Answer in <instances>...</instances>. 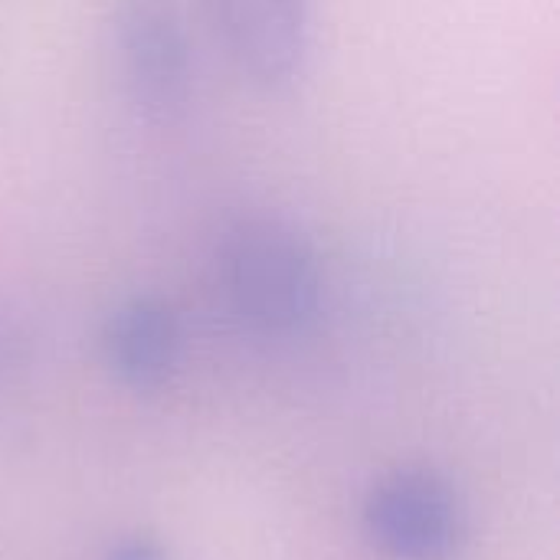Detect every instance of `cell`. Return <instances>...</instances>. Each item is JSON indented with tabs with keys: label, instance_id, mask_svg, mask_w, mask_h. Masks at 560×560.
<instances>
[{
	"label": "cell",
	"instance_id": "7a4b0ae2",
	"mask_svg": "<svg viewBox=\"0 0 560 560\" xmlns=\"http://www.w3.org/2000/svg\"><path fill=\"white\" fill-rule=\"evenodd\" d=\"M121 98L148 125H177L194 102L197 62L177 10L164 0H118L105 26Z\"/></svg>",
	"mask_w": 560,
	"mask_h": 560
},
{
	"label": "cell",
	"instance_id": "277c9868",
	"mask_svg": "<svg viewBox=\"0 0 560 560\" xmlns=\"http://www.w3.org/2000/svg\"><path fill=\"white\" fill-rule=\"evenodd\" d=\"M364 528L387 558L450 560L466 538V512L443 476L397 469L368 492Z\"/></svg>",
	"mask_w": 560,
	"mask_h": 560
},
{
	"label": "cell",
	"instance_id": "6da1fadb",
	"mask_svg": "<svg viewBox=\"0 0 560 560\" xmlns=\"http://www.w3.org/2000/svg\"><path fill=\"white\" fill-rule=\"evenodd\" d=\"M213 282L230 318L259 338L308 331L325 302V269L315 243L289 217L240 210L213 240Z\"/></svg>",
	"mask_w": 560,
	"mask_h": 560
},
{
	"label": "cell",
	"instance_id": "3957f363",
	"mask_svg": "<svg viewBox=\"0 0 560 560\" xmlns=\"http://www.w3.org/2000/svg\"><path fill=\"white\" fill-rule=\"evenodd\" d=\"M233 69L262 92H285L312 52V0H197Z\"/></svg>",
	"mask_w": 560,
	"mask_h": 560
},
{
	"label": "cell",
	"instance_id": "8992f818",
	"mask_svg": "<svg viewBox=\"0 0 560 560\" xmlns=\"http://www.w3.org/2000/svg\"><path fill=\"white\" fill-rule=\"evenodd\" d=\"M36 354V335L30 318L0 299V390H7L13 381L26 374Z\"/></svg>",
	"mask_w": 560,
	"mask_h": 560
},
{
	"label": "cell",
	"instance_id": "5b68a950",
	"mask_svg": "<svg viewBox=\"0 0 560 560\" xmlns=\"http://www.w3.org/2000/svg\"><path fill=\"white\" fill-rule=\"evenodd\" d=\"M184 354V322L161 295H128L102 322V358L135 390L167 384Z\"/></svg>",
	"mask_w": 560,
	"mask_h": 560
},
{
	"label": "cell",
	"instance_id": "52a82bcc",
	"mask_svg": "<svg viewBox=\"0 0 560 560\" xmlns=\"http://www.w3.org/2000/svg\"><path fill=\"white\" fill-rule=\"evenodd\" d=\"M105 560H171L164 545L154 541L151 535H128V538H118L108 551Z\"/></svg>",
	"mask_w": 560,
	"mask_h": 560
}]
</instances>
